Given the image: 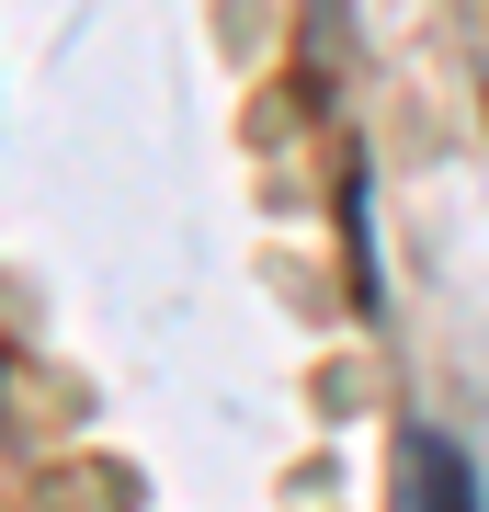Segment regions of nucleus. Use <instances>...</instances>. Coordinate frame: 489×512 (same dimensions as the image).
<instances>
[{"instance_id": "1", "label": "nucleus", "mask_w": 489, "mask_h": 512, "mask_svg": "<svg viewBox=\"0 0 489 512\" xmlns=\"http://www.w3.org/2000/svg\"><path fill=\"white\" fill-rule=\"evenodd\" d=\"M410 512H478V467L444 433H410Z\"/></svg>"}]
</instances>
